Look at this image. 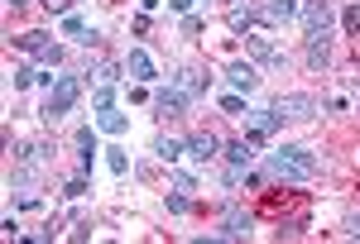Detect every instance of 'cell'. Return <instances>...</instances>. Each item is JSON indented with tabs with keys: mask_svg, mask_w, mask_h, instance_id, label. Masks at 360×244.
I'll list each match as a JSON object with an SVG mask.
<instances>
[{
	"mask_svg": "<svg viewBox=\"0 0 360 244\" xmlns=\"http://www.w3.org/2000/svg\"><path fill=\"white\" fill-rule=\"evenodd\" d=\"M332 62V43L327 39H307V67H327Z\"/></svg>",
	"mask_w": 360,
	"mask_h": 244,
	"instance_id": "cell-15",
	"label": "cell"
},
{
	"mask_svg": "<svg viewBox=\"0 0 360 244\" xmlns=\"http://www.w3.org/2000/svg\"><path fill=\"white\" fill-rule=\"evenodd\" d=\"M96 125H101L106 135H125V125H130V120H125V115L111 106V110H101V115H96Z\"/></svg>",
	"mask_w": 360,
	"mask_h": 244,
	"instance_id": "cell-16",
	"label": "cell"
},
{
	"mask_svg": "<svg viewBox=\"0 0 360 244\" xmlns=\"http://www.w3.org/2000/svg\"><path fill=\"white\" fill-rule=\"evenodd\" d=\"M250 235V216H240V211H231V216L221 220V230H212L207 240H245Z\"/></svg>",
	"mask_w": 360,
	"mask_h": 244,
	"instance_id": "cell-8",
	"label": "cell"
},
{
	"mask_svg": "<svg viewBox=\"0 0 360 244\" xmlns=\"http://www.w3.org/2000/svg\"><path fill=\"white\" fill-rule=\"evenodd\" d=\"M125 72H130L135 81H154V77H159V72H154V57L144 53V48H130V57H125Z\"/></svg>",
	"mask_w": 360,
	"mask_h": 244,
	"instance_id": "cell-10",
	"label": "cell"
},
{
	"mask_svg": "<svg viewBox=\"0 0 360 244\" xmlns=\"http://www.w3.org/2000/svg\"><path fill=\"white\" fill-rule=\"evenodd\" d=\"M221 110H226V115H240L245 101H240V96H221Z\"/></svg>",
	"mask_w": 360,
	"mask_h": 244,
	"instance_id": "cell-26",
	"label": "cell"
},
{
	"mask_svg": "<svg viewBox=\"0 0 360 244\" xmlns=\"http://www.w3.org/2000/svg\"><path fill=\"white\" fill-rule=\"evenodd\" d=\"M245 115H250V139H264V135H274L278 125H283L274 106L269 110H245Z\"/></svg>",
	"mask_w": 360,
	"mask_h": 244,
	"instance_id": "cell-6",
	"label": "cell"
},
{
	"mask_svg": "<svg viewBox=\"0 0 360 244\" xmlns=\"http://www.w3.org/2000/svg\"><path fill=\"white\" fill-rule=\"evenodd\" d=\"M217 154H221V139H217V135H193V139H188V158L212 163Z\"/></svg>",
	"mask_w": 360,
	"mask_h": 244,
	"instance_id": "cell-7",
	"label": "cell"
},
{
	"mask_svg": "<svg viewBox=\"0 0 360 244\" xmlns=\"http://www.w3.org/2000/svg\"><path fill=\"white\" fill-rule=\"evenodd\" d=\"M91 106H96V115L115 106V81H96V91H91Z\"/></svg>",
	"mask_w": 360,
	"mask_h": 244,
	"instance_id": "cell-17",
	"label": "cell"
},
{
	"mask_svg": "<svg viewBox=\"0 0 360 244\" xmlns=\"http://www.w3.org/2000/svg\"><path fill=\"white\" fill-rule=\"evenodd\" d=\"M303 34L307 39H327L332 34V5L327 0H307L303 5Z\"/></svg>",
	"mask_w": 360,
	"mask_h": 244,
	"instance_id": "cell-4",
	"label": "cell"
},
{
	"mask_svg": "<svg viewBox=\"0 0 360 244\" xmlns=\"http://www.w3.org/2000/svg\"><path fill=\"white\" fill-rule=\"evenodd\" d=\"M154 154H159L164 163H178L183 154H188V139H168V135H159V139H154Z\"/></svg>",
	"mask_w": 360,
	"mask_h": 244,
	"instance_id": "cell-13",
	"label": "cell"
},
{
	"mask_svg": "<svg viewBox=\"0 0 360 244\" xmlns=\"http://www.w3.org/2000/svg\"><path fill=\"white\" fill-rule=\"evenodd\" d=\"M168 211H173V216H183V211H188V196H183V187L168 196Z\"/></svg>",
	"mask_w": 360,
	"mask_h": 244,
	"instance_id": "cell-25",
	"label": "cell"
},
{
	"mask_svg": "<svg viewBox=\"0 0 360 244\" xmlns=\"http://www.w3.org/2000/svg\"><path fill=\"white\" fill-rule=\"evenodd\" d=\"M293 15H298V5H293V0H274V5L264 10V20H269V25H283V20H293Z\"/></svg>",
	"mask_w": 360,
	"mask_h": 244,
	"instance_id": "cell-19",
	"label": "cell"
},
{
	"mask_svg": "<svg viewBox=\"0 0 360 244\" xmlns=\"http://www.w3.org/2000/svg\"><path fill=\"white\" fill-rule=\"evenodd\" d=\"M63 34H72V39H82V43H96V29H86L77 15H63Z\"/></svg>",
	"mask_w": 360,
	"mask_h": 244,
	"instance_id": "cell-18",
	"label": "cell"
},
{
	"mask_svg": "<svg viewBox=\"0 0 360 244\" xmlns=\"http://www.w3.org/2000/svg\"><path fill=\"white\" fill-rule=\"evenodd\" d=\"M77 149H82V168H91V154H96V139H91V130H77Z\"/></svg>",
	"mask_w": 360,
	"mask_h": 244,
	"instance_id": "cell-22",
	"label": "cell"
},
{
	"mask_svg": "<svg viewBox=\"0 0 360 244\" xmlns=\"http://www.w3.org/2000/svg\"><path fill=\"white\" fill-rule=\"evenodd\" d=\"M77 96H82V81L77 77H58L53 86H49V101H44V120H49V125L63 120L68 110L77 106Z\"/></svg>",
	"mask_w": 360,
	"mask_h": 244,
	"instance_id": "cell-2",
	"label": "cell"
},
{
	"mask_svg": "<svg viewBox=\"0 0 360 244\" xmlns=\"http://www.w3.org/2000/svg\"><path fill=\"white\" fill-rule=\"evenodd\" d=\"M106 168H111L115 177H125V172H130V158H125V149H106Z\"/></svg>",
	"mask_w": 360,
	"mask_h": 244,
	"instance_id": "cell-20",
	"label": "cell"
},
{
	"mask_svg": "<svg viewBox=\"0 0 360 244\" xmlns=\"http://www.w3.org/2000/svg\"><path fill=\"white\" fill-rule=\"evenodd\" d=\"M154 110H159L164 120H178V115L188 110V96H183L178 86H168V91H154Z\"/></svg>",
	"mask_w": 360,
	"mask_h": 244,
	"instance_id": "cell-5",
	"label": "cell"
},
{
	"mask_svg": "<svg viewBox=\"0 0 360 244\" xmlns=\"http://www.w3.org/2000/svg\"><path fill=\"white\" fill-rule=\"evenodd\" d=\"M264 163H269L274 177H288V182H307V177H317V158H312L307 149H298V144H278L274 154H264Z\"/></svg>",
	"mask_w": 360,
	"mask_h": 244,
	"instance_id": "cell-1",
	"label": "cell"
},
{
	"mask_svg": "<svg viewBox=\"0 0 360 244\" xmlns=\"http://www.w3.org/2000/svg\"><path fill=\"white\" fill-rule=\"evenodd\" d=\"M15 43H20V48H25V53H39V48H44V43H49V34H39V29H29V34H20V39H15Z\"/></svg>",
	"mask_w": 360,
	"mask_h": 244,
	"instance_id": "cell-21",
	"label": "cell"
},
{
	"mask_svg": "<svg viewBox=\"0 0 360 244\" xmlns=\"http://www.w3.org/2000/svg\"><path fill=\"white\" fill-rule=\"evenodd\" d=\"M91 77H96V81H120V62H101Z\"/></svg>",
	"mask_w": 360,
	"mask_h": 244,
	"instance_id": "cell-24",
	"label": "cell"
},
{
	"mask_svg": "<svg viewBox=\"0 0 360 244\" xmlns=\"http://www.w3.org/2000/svg\"><path fill=\"white\" fill-rule=\"evenodd\" d=\"M274 110H278V120L303 125V120H312L322 106H317V96H312V91H288V96H278V101H274Z\"/></svg>",
	"mask_w": 360,
	"mask_h": 244,
	"instance_id": "cell-3",
	"label": "cell"
},
{
	"mask_svg": "<svg viewBox=\"0 0 360 244\" xmlns=\"http://www.w3.org/2000/svg\"><path fill=\"white\" fill-rule=\"evenodd\" d=\"M226 81H231V86H236V91H255V86H259V72H255V67H250V62H231V67H226Z\"/></svg>",
	"mask_w": 360,
	"mask_h": 244,
	"instance_id": "cell-9",
	"label": "cell"
},
{
	"mask_svg": "<svg viewBox=\"0 0 360 244\" xmlns=\"http://www.w3.org/2000/svg\"><path fill=\"white\" fill-rule=\"evenodd\" d=\"M346 34H360V5L346 10Z\"/></svg>",
	"mask_w": 360,
	"mask_h": 244,
	"instance_id": "cell-27",
	"label": "cell"
},
{
	"mask_svg": "<svg viewBox=\"0 0 360 244\" xmlns=\"http://www.w3.org/2000/svg\"><path fill=\"white\" fill-rule=\"evenodd\" d=\"M226 163H231V168H250V163H255V139H236V144H226Z\"/></svg>",
	"mask_w": 360,
	"mask_h": 244,
	"instance_id": "cell-12",
	"label": "cell"
},
{
	"mask_svg": "<svg viewBox=\"0 0 360 244\" xmlns=\"http://www.w3.org/2000/svg\"><path fill=\"white\" fill-rule=\"evenodd\" d=\"M168 5H173L178 15H188V10H193V0H168Z\"/></svg>",
	"mask_w": 360,
	"mask_h": 244,
	"instance_id": "cell-29",
	"label": "cell"
},
{
	"mask_svg": "<svg viewBox=\"0 0 360 244\" xmlns=\"http://www.w3.org/2000/svg\"><path fill=\"white\" fill-rule=\"evenodd\" d=\"M5 5H10V10H20V5H25V0H5Z\"/></svg>",
	"mask_w": 360,
	"mask_h": 244,
	"instance_id": "cell-30",
	"label": "cell"
},
{
	"mask_svg": "<svg viewBox=\"0 0 360 244\" xmlns=\"http://www.w3.org/2000/svg\"><path fill=\"white\" fill-rule=\"evenodd\" d=\"M173 86H178V91H183L188 101H197V96L207 91V81H202V72H197V67H178V77H173Z\"/></svg>",
	"mask_w": 360,
	"mask_h": 244,
	"instance_id": "cell-11",
	"label": "cell"
},
{
	"mask_svg": "<svg viewBox=\"0 0 360 244\" xmlns=\"http://www.w3.org/2000/svg\"><path fill=\"white\" fill-rule=\"evenodd\" d=\"M346 235H351V240H360V211H351V216H346Z\"/></svg>",
	"mask_w": 360,
	"mask_h": 244,
	"instance_id": "cell-28",
	"label": "cell"
},
{
	"mask_svg": "<svg viewBox=\"0 0 360 244\" xmlns=\"http://www.w3.org/2000/svg\"><path fill=\"white\" fill-rule=\"evenodd\" d=\"M250 43V53L259 57V62H269V67H283V53H274V43L269 39H245Z\"/></svg>",
	"mask_w": 360,
	"mask_h": 244,
	"instance_id": "cell-14",
	"label": "cell"
},
{
	"mask_svg": "<svg viewBox=\"0 0 360 244\" xmlns=\"http://www.w3.org/2000/svg\"><path fill=\"white\" fill-rule=\"evenodd\" d=\"M34 67H15V72H10V86H15V91H25V86H34Z\"/></svg>",
	"mask_w": 360,
	"mask_h": 244,
	"instance_id": "cell-23",
	"label": "cell"
}]
</instances>
